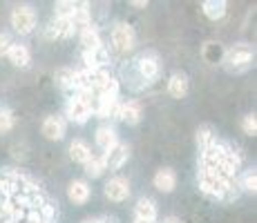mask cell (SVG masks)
Listing matches in <instances>:
<instances>
[{
    "instance_id": "d6a6232c",
    "label": "cell",
    "mask_w": 257,
    "mask_h": 223,
    "mask_svg": "<svg viewBox=\"0 0 257 223\" xmlns=\"http://www.w3.org/2000/svg\"><path fill=\"white\" fill-rule=\"evenodd\" d=\"M98 223H114V219H103V221H98Z\"/></svg>"
},
{
    "instance_id": "ffe728a7",
    "label": "cell",
    "mask_w": 257,
    "mask_h": 223,
    "mask_svg": "<svg viewBox=\"0 0 257 223\" xmlns=\"http://www.w3.org/2000/svg\"><path fill=\"white\" fill-rule=\"evenodd\" d=\"M135 214L141 221H155L157 219V205L152 199H139L135 205Z\"/></svg>"
},
{
    "instance_id": "44dd1931",
    "label": "cell",
    "mask_w": 257,
    "mask_h": 223,
    "mask_svg": "<svg viewBox=\"0 0 257 223\" xmlns=\"http://www.w3.org/2000/svg\"><path fill=\"white\" fill-rule=\"evenodd\" d=\"M54 78H56V85L61 87V89H65V92H70V89H76V69L61 67Z\"/></svg>"
},
{
    "instance_id": "f1b7e54d",
    "label": "cell",
    "mask_w": 257,
    "mask_h": 223,
    "mask_svg": "<svg viewBox=\"0 0 257 223\" xmlns=\"http://www.w3.org/2000/svg\"><path fill=\"white\" fill-rule=\"evenodd\" d=\"M12 38H9V34H0V56H7L9 47H12Z\"/></svg>"
},
{
    "instance_id": "7c38bea8",
    "label": "cell",
    "mask_w": 257,
    "mask_h": 223,
    "mask_svg": "<svg viewBox=\"0 0 257 223\" xmlns=\"http://www.w3.org/2000/svg\"><path fill=\"white\" fill-rule=\"evenodd\" d=\"M168 94L172 98H184L188 94V76L184 72H175L168 81Z\"/></svg>"
},
{
    "instance_id": "5b68a950",
    "label": "cell",
    "mask_w": 257,
    "mask_h": 223,
    "mask_svg": "<svg viewBox=\"0 0 257 223\" xmlns=\"http://www.w3.org/2000/svg\"><path fill=\"white\" fill-rule=\"evenodd\" d=\"M112 41H114L118 52H127V49H132V45H135V32H132L130 25L118 23L114 27V32H112Z\"/></svg>"
},
{
    "instance_id": "277c9868",
    "label": "cell",
    "mask_w": 257,
    "mask_h": 223,
    "mask_svg": "<svg viewBox=\"0 0 257 223\" xmlns=\"http://www.w3.org/2000/svg\"><path fill=\"white\" fill-rule=\"evenodd\" d=\"M105 196L110 201H125L127 196H130V183H127V178L123 176H114L110 178V181L105 183Z\"/></svg>"
},
{
    "instance_id": "1f68e13d",
    "label": "cell",
    "mask_w": 257,
    "mask_h": 223,
    "mask_svg": "<svg viewBox=\"0 0 257 223\" xmlns=\"http://www.w3.org/2000/svg\"><path fill=\"white\" fill-rule=\"evenodd\" d=\"M83 223H98V219H85Z\"/></svg>"
},
{
    "instance_id": "4316f807",
    "label": "cell",
    "mask_w": 257,
    "mask_h": 223,
    "mask_svg": "<svg viewBox=\"0 0 257 223\" xmlns=\"http://www.w3.org/2000/svg\"><path fill=\"white\" fill-rule=\"evenodd\" d=\"M239 187H244V190H248V192H255V187H257V176H255V170L244 172V176H241Z\"/></svg>"
},
{
    "instance_id": "d4e9b609",
    "label": "cell",
    "mask_w": 257,
    "mask_h": 223,
    "mask_svg": "<svg viewBox=\"0 0 257 223\" xmlns=\"http://www.w3.org/2000/svg\"><path fill=\"white\" fill-rule=\"evenodd\" d=\"M212 141H217V138L212 136L210 127H201V130L197 132V145H199V152H201V150H206V147H208Z\"/></svg>"
},
{
    "instance_id": "2e32d148",
    "label": "cell",
    "mask_w": 257,
    "mask_h": 223,
    "mask_svg": "<svg viewBox=\"0 0 257 223\" xmlns=\"http://www.w3.org/2000/svg\"><path fill=\"white\" fill-rule=\"evenodd\" d=\"M7 58L12 61V65L27 67L29 61H32V54H29V49L25 47V45H16V43H14L12 47H9V52H7Z\"/></svg>"
},
{
    "instance_id": "8fae6325",
    "label": "cell",
    "mask_w": 257,
    "mask_h": 223,
    "mask_svg": "<svg viewBox=\"0 0 257 223\" xmlns=\"http://www.w3.org/2000/svg\"><path fill=\"white\" fill-rule=\"evenodd\" d=\"M74 32H76V27L72 25L70 18H56V21H52L47 27L49 38H70Z\"/></svg>"
},
{
    "instance_id": "836d02e7",
    "label": "cell",
    "mask_w": 257,
    "mask_h": 223,
    "mask_svg": "<svg viewBox=\"0 0 257 223\" xmlns=\"http://www.w3.org/2000/svg\"><path fill=\"white\" fill-rule=\"evenodd\" d=\"M135 223H155V221H141V219H137Z\"/></svg>"
},
{
    "instance_id": "f546056e",
    "label": "cell",
    "mask_w": 257,
    "mask_h": 223,
    "mask_svg": "<svg viewBox=\"0 0 257 223\" xmlns=\"http://www.w3.org/2000/svg\"><path fill=\"white\" fill-rule=\"evenodd\" d=\"M132 7H139V9L148 7V0H135V3H132Z\"/></svg>"
},
{
    "instance_id": "30bf717a",
    "label": "cell",
    "mask_w": 257,
    "mask_h": 223,
    "mask_svg": "<svg viewBox=\"0 0 257 223\" xmlns=\"http://www.w3.org/2000/svg\"><path fill=\"white\" fill-rule=\"evenodd\" d=\"M155 187L159 192H164V194H170V192L177 187L175 170H170V167H161V170L155 174Z\"/></svg>"
},
{
    "instance_id": "3957f363",
    "label": "cell",
    "mask_w": 257,
    "mask_h": 223,
    "mask_svg": "<svg viewBox=\"0 0 257 223\" xmlns=\"http://www.w3.org/2000/svg\"><path fill=\"white\" fill-rule=\"evenodd\" d=\"M65 114H67V118H70L72 123H76V125H83V123L90 121V116H92V105L85 101V98H81V96L76 94V96H72L70 101H67Z\"/></svg>"
},
{
    "instance_id": "52a82bcc",
    "label": "cell",
    "mask_w": 257,
    "mask_h": 223,
    "mask_svg": "<svg viewBox=\"0 0 257 223\" xmlns=\"http://www.w3.org/2000/svg\"><path fill=\"white\" fill-rule=\"evenodd\" d=\"M103 158H105V167L118 170V167H123V163L130 158V147L123 145V143H118V145H114L110 152H105Z\"/></svg>"
},
{
    "instance_id": "8992f818",
    "label": "cell",
    "mask_w": 257,
    "mask_h": 223,
    "mask_svg": "<svg viewBox=\"0 0 257 223\" xmlns=\"http://www.w3.org/2000/svg\"><path fill=\"white\" fill-rule=\"evenodd\" d=\"M41 132L49 141H61V138L65 136V121H63L61 116H47L45 121H43Z\"/></svg>"
},
{
    "instance_id": "d6986e66",
    "label": "cell",
    "mask_w": 257,
    "mask_h": 223,
    "mask_svg": "<svg viewBox=\"0 0 257 223\" xmlns=\"http://www.w3.org/2000/svg\"><path fill=\"white\" fill-rule=\"evenodd\" d=\"M96 107H94V112L98 114V118H110L112 114H116L118 105H116V96H101L98 94L96 98Z\"/></svg>"
},
{
    "instance_id": "9c48e42d",
    "label": "cell",
    "mask_w": 257,
    "mask_h": 223,
    "mask_svg": "<svg viewBox=\"0 0 257 223\" xmlns=\"http://www.w3.org/2000/svg\"><path fill=\"white\" fill-rule=\"evenodd\" d=\"M116 116L121 118L123 123H127V125H137V123L141 121V105L137 101L121 103L116 110Z\"/></svg>"
},
{
    "instance_id": "cb8c5ba5",
    "label": "cell",
    "mask_w": 257,
    "mask_h": 223,
    "mask_svg": "<svg viewBox=\"0 0 257 223\" xmlns=\"http://www.w3.org/2000/svg\"><path fill=\"white\" fill-rule=\"evenodd\" d=\"M78 3H72V0H61V3H56V18H72L74 12H76Z\"/></svg>"
},
{
    "instance_id": "603a6c76",
    "label": "cell",
    "mask_w": 257,
    "mask_h": 223,
    "mask_svg": "<svg viewBox=\"0 0 257 223\" xmlns=\"http://www.w3.org/2000/svg\"><path fill=\"white\" fill-rule=\"evenodd\" d=\"M70 156H72V161H76V163H85L87 158L92 156V150L87 147L85 141L76 138V141H72V145H70Z\"/></svg>"
},
{
    "instance_id": "5bb4252c",
    "label": "cell",
    "mask_w": 257,
    "mask_h": 223,
    "mask_svg": "<svg viewBox=\"0 0 257 223\" xmlns=\"http://www.w3.org/2000/svg\"><path fill=\"white\" fill-rule=\"evenodd\" d=\"M96 145L103 150V154H105V152H110L114 145H118L116 132L112 130V127H107V125L98 127V130H96Z\"/></svg>"
},
{
    "instance_id": "ba28073f",
    "label": "cell",
    "mask_w": 257,
    "mask_h": 223,
    "mask_svg": "<svg viewBox=\"0 0 257 223\" xmlns=\"http://www.w3.org/2000/svg\"><path fill=\"white\" fill-rule=\"evenodd\" d=\"M83 61H85L87 69H103L110 63V54H107V49L101 45V47H96V49L83 52Z\"/></svg>"
},
{
    "instance_id": "4fadbf2b",
    "label": "cell",
    "mask_w": 257,
    "mask_h": 223,
    "mask_svg": "<svg viewBox=\"0 0 257 223\" xmlns=\"http://www.w3.org/2000/svg\"><path fill=\"white\" fill-rule=\"evenodd\" d=\"M90 194H92V190H90V185H87L85 181H72L70 187H67V196H70V201L78 203V205L87 203Z\"/></svg>"
},
{
    "instance_id": "4dcf8cb0",
    "label": "cell",
    "mask_w": 257,
    "mask_h": 223,
    "mask_svg": "<svg viewBox=\"0 0 257 223\" xmlns=\"http://www.w3.org/2000/svg\"><path fill=\"white\" fill-rule=\"evenodd\" d=\"M161 223H181V219H177V216H166Z\"/></svg>"
},
{
    "instance_id": "83f0119b",
    "label": "cell",
    "mask_w": 257,
    "mask_h": 223,
    "mask_svg": "<svg viewBox=\"0 0 257 223\" xmlns=\"http://www.w3.org/2000/svg\"><path fill=\"white\" fill-rule=\"evenodd\" d=\"M241 130H244V134H248V136H255L257 132V121L253 114H246L244 118H241Z\"/></svg>"
},
{
    "instance_id": "ac0fdd59",
    "label": "cell",
    "mask_w": 257,
    "mask_h": 223,
    "mask_svg": "<svg viewBox=\"0 0 257 223\" xmlns=\"http://www.w3.org/2000/svg\"><path fill=\"white\" fill-rule=\"evenodd\" d=\"M81 45H83V52H90V49L101 47V34L96 32V27L87 25V27L81 29Z\"/></svg>"
},
{
    "instance_id": "7402d4cb",
    "label": "cell",
    "mask_w": 257,
    "mask_h": 223,
    "mask_svg": "<svg viewBox=\"0 0 257 223\" xmlns=\"http://www.w3.org/2000/svg\"><path fill=\"white\" fill-rule=\"evenodd\" d=\"M83 167H85V174H87V176H92V178L101 176L103 172L107 170V167H105V158H103V154H92L85 163H83Z\"/></svg>"
},
{
    "instance_id": "7a4b0ae2",
    "label": "cell",
    "mask_w": 257,
    "mask_h": 223,
    "mask_svg": "<svg viewBox=\"0 0 257 223\" xmlns=\"http://www.w3.org/2000/svg\"><path fill=\"white\" fill-rule=\"evenodd\" d=\"M36 14H34L32 7H27V5H23V7H16L12 12V27L16 29L18 34H23V36H27V34H32L34 29H36Z\"/></svg>"
},
{
    "instance_id": "9a60e30c",
    "label": "cell",
    "mask_w": 257,
    "mask_h": 223,
    "mask_svg": "<svg viewBox=\"0 0 257 223\" xmlns=\"http://www.w3.org/2000/svg\"><path fill=\"white\" fill-rule=\"evenodd\" d=\"M139 74L146 81H155V78L159 76V61H157V56H150V54L141 56L139 58Z\"/></svg>"
},
{
    "instance_id": "6da1fadb",
    "label": "cell",
    "mask_w": 257,
    "mask_h": 223,
    "mask_svg": "<svg viewBox=\"0 0 257 223\" xmlns=\"http://www.w3.org/2000/svg\"><path fill=\"white\" fill-rule=\"evenodd\" d=\"M255 58V47L248 43H239L235 47H230L224 56V67L228 69L230 74H237V72H244V69L250 67Z\"/></svg>"
},
{
    "instance_id": "484cf974",
    "label": "cell",
    "mask_w": 257,
    "mask_h": 223,
    "mask_svg": "<svg viewBox=\"0 0 257 223\" xmlns=\"http://www.w3.org/2000/svg\"><path fill=\"white\" fill-rule=\"evenodd\" d=\"M14 127V112L7 107H0V132H9Z\"/></svg>"
},
{
    "instance_id": "e0dca14e",
    "label": "cell",
    "mask_w": 257,
    "mask_h": 223,
    "mask_svg": "<svg viewBox=\"0 0 257 223\" xmlns=\"http://www.w3.org/2000/svg\"><path fill=\"white\" fill-rule=\"evenodd\" d=\"M226 9H228V5H226L224 0H206V3L201 5L204 16L210 18V21H219V18H224L226 16Z\"/></svg>"
}]
</instances>
